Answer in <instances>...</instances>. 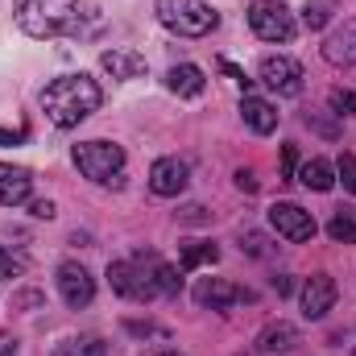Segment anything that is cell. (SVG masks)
<instances>
[{
    "label": "cell",
    "instance_id": "1",
    "mask_svg": "<svg viewBox=\"0 0 356 356\" xmlns=\"http://www.w3.org/2000/svg\"><path fill=\"white\" fill-rule=\"evenodd\" d=\"M13 13H17L21 33H29L33 42L83 38L91 17L83 0H13Z\"/></svg>",
    "mask_w": 356,
    "mask_h": 356
},
{
    "label": "cell",
    "instance_id": "2",
    "mask_svg": "<svg viewBox=\"0 0 356 356\" xmlns=\"http://www.w3.org/2000/svg\"><path fill=\"white\" fill-rule=\"evenodd\" d=\"M99 104H104V91L83 71L79 75H58L50 88L42 91V112L58 129H75L79 120H88Z\"/></svg>",
    "mask_w": 356,
    "mask_h": 356
},
{
    "label": "cell",
    "instance_id": "3",
    "mask_svg": "<svg viewBox=\"0 0 356 356\" xmlns=\"http://www.w3.org/2000/svg\"><path fill=\"white\" fill-rule=\"evenodd\" d=\"M154 8H158V21L178 38H203L220 25L207 0H154Z\"/></svg>",
    "mask_w": 356,
    "mask_h": 356
},
{
    "label": "cell",
    "instance_id": "4",
    "mask_svg": "<svg viewBox=\"0 0 356 356\" xmlns=\"http://www.w3.org/2000/svg\"><path fill=\"white\" fill-rule=\"evenodd\" d=\"M75 166L79 175L99 186H120L124 182V149L112 141H79L75 145Z\"/></svg>",
    "mask_w": 356,
    "mask_h": 356
},
{
    "label": "cell",
    "instance_id": "5",
    "mask_svg": "<svg viewBox=\"0 0 356 356\" xmlns=\"http://www.w3.org/2000/svg\"><path fill=\"white\" fill-rule=\"evenodd\" d=\"M154 253H137L133 261H112L108 266V282L120 298H133V302H149L158 298V286H154Z\"/></svg>",
    "mask_w": 356,
    "mask_h": 356
},
{
    "label": "cell",
    "instance_id": "6",
    "mask_svg": "<svg viewBox=\"0 0 356 356\" xmlns=\"http://www.w3.org/2000/svg\"><path fill=\"white\" fill-rule=\"evenodd\" d=\"M249 29L261 42H290L298 25H294V13L282 0H253L249 4Z\"/></svg>",
    "mask_w": 356,
    "mask_h": 356
},
{
    "label": "cell",
    "instance_id": "7",
    "mask_svg": "<svg viewBox=\"0 0 356 356\" xmlns=\"http://www.w3.org/2000/svg\"><path fill=\"white\" fill-rule=\"evenodd\" d=\"M257 75H261V83H266L269 91H277V95H286V99L302 91V67H298L294 58H286V54H269V58H261Z\"/></svg>",
    "mask_w": 356,
    "mask_h": 356
},
{
    "label": "cell",
    "instance_id": "8",
    "mask_svg": "<svg viewBox=\"0 0 356 356\" xmlns=\"http://www.w3.org/2000/svg\"><path fill=\"white\" fill-rule=\"evenodd\" d=\"M58 294H63V302L71 311H83V307H91V298H95V277L79 261H63L58 266Z\"/></svg>",
    "mask_w": 356,
    "mask_h": 356
},
{
    "label": "cell",
    "instance_id": "9",
    "mask_svg": "<svg viewBox=\"0 0 356 356\" xmlns=\"http://www.w3.org/2000/svg\"><path fill=\"white\" fill-rule=\"evenodd\" d=\"M269 224L277 228V236H286V241H294V245L315 236V216L302 211L298 203H273V207H269Z\"/></svg>",
    "mask_w": 356,
    "mask_h": 356
},
{
    "label": "cell",
    "instance_id": "10",
    "mask_svg": "<svg viewBox=\"0 0 356 356\" xmlns=\"http://www.w3.org/2000/svg\"><path fill=\"white\" fill-rule=\"evenodd\" d=\"M186 182H191V166H186L182 158H158V162L149 166V191L162 195V199L182 195Z\"/></svg>",
    "mask_w": 356,
    "mask_h": 356
},
{
    "label": "cell",
    "instance_id": "11",
    "mask_svg": "<svg viewBox=\"0 0 356 356\" xmlns=\"http://www.w3.org/2000/svg\"><path fill=\"white\" fill-rule=\"evenodd\" d=\"M241 298H249V294L236 290L228 277H203V282L195 286V302H199L203 311H228V307L241 302Z\"/></svg>",
    "mask_w": 356,
    "mask_h": 356
},
{
    "label": "cell",
    "instance_id": "12",
    "mask_svg": "<svg viewBox=\"0 0 356 356\" xmlns=\"http://www.w3.org/2000/svg\"><path fill=\"white\" fill-rule=\"evenodd\" d=\"M336 307V282L327 273H311L302 286V315L307 319H323Z\"/></svg>",
    "mask_w": 356,
    "mask_h": 356
},
{
    "label": "cell",
    "instance_id": "13",
    "mask_svg": "<svg viewBox=\"0 0 356 356\" xmlns=\"http://www.w3.org/2000/svg\"><path fill=\"white\" fill-rule=\"evenodd\" d=\"M33 195V175L25 166L0 162V207H21Z\"/></svg>",
    "mask_w": 356,
    "mask_h": 356
},
{
    "label": "cell",
    "instance_id": "14",
    "mask_svg": "<svg viewBox=\"0 0 356 356\" xmlns=\"http://www.w3.org/2000/svg\"><path fill=\"white\" fill-rule=\"evenodd\" d=\"M323 58H327L332 67H353L356 63V17H348L336 33H327V42H323Z\"/></svg>",
    "mask_w": 356,
    "mask_h": 356
},
{
    "label": "cell",
    "instance_id": "15",
    "mask_svg": "<svg viewBox=\"0 0 356 356\" xmlns=\"http://www.w3.org/2000/svg\"><path fill=\"white\" fill-rule=\"evenodd\" d=\"M99 67H104L112 79H141V75L149 71L137 50H104V54H99Z\"/></svg>",
    "mask_w": 356,
    "mask_h": 356
},
{
    "label": "cell",
    "instance_id": "16",
    "mask_svg": "<svg viewBox=\"0 0 356 356\" xmlns=\"http://www.w3.org/2000/svg\"><path fill=\"white\" fill-rule=\"evenodd\" d=\"M241 116H245V124L257 133V137H269L273 129H277V108L261 99V95H245L241 99Z\"/></svg>",
    "mask_w": 356,
    "mask_h": 356
},
{
    "label": "cell",
    "instance_id": "17",
    "mask_svg": "<svg viewBox=\"0 0 356 356\" xmlns=\"http://www.w3.org/2000/svg\"><path fill=\"white\" fill-rule=\"evenodd\" d=\"M166 88L175 91V95H182V99H191V95H199V91L207 88V79H203V71L195 63H178V67L166 71Z\"/></svg>",
    "mask_w": 356,
    "mask_h": 356
},
{
    "label": "cell",
    "instance_id": "18",
    "mask_svg": "<svg viewBox=\"0 0 356 356\" xmlns=\"http://www.w3.org/2000/svg\"><path fill=\"white\" fill-rule=\"evenodd\" d=\"M294 178L302 182V186H311V191H332L336 186V166L327 162V158H311V162H302Z\"/></svg>",
    "mask_w": 356,
    "mask_h": 356
},
{
    "label": "cell",
    "instance_id": "19",
    "mask_svg": "<svg viewBox=\"0 0 356 356\" xmlns=\"http://www.w3.org/2000/svg\"><path fill=\"white\" fill-rule=\"evenodd\" d=\"M294 344H298V327L286 323V319L269 323L266 332L257 336V353H286V348H294Z\"/></svg>",
    "mask_w": 356,
    "mask_h": 356
},
{
    "label": "cell",
    "instance_id": "20",
    "mask_svg": "<svg viewBox=\"0 0 356 356\" xmlns=\"http://www.w3.org/2000/svg\"><path fill=\"white\" fill-rule=\"evenodd\" d=\"M216 257H220V249L211 245V241H186L182 245V253H178V269L182 273H191V269H199V266H216Z\"/></svg>",
    "mask_w": 356,
    "mask_h": 356
},
{
    "label": "cell",
    "instance_id": "21",
    "mask_svg": "<svg viewBox=\"0 0 356 356\" xmlns=\"http://www.w3.org/2000/svg\"><path fill=\"white\" fill-rule=\"evenodd\" d=\"M336 13H340V0H307V8H302V25L315 33V29H323Z\"/></svg>",
    "mask_w": 356,
    "mask_h": 356
},
{
    "label": "cell",
    "instance_id": "22",
    "mask_svg": "<svg viewBox=\"0 0 356 356\" xmlns=\"http://www.w3.org/2000/svg\"><path fill=\"white\" fill-rule=\"evenodd\" d=\"M149 269H154V286H158V294H178V290H182V277H178V269L166 266L162 257H154V261H149Z\"/></svg>",
    "mask_w": 356,
    "mask_h": 356
},
{
    "label": "cell",
    "instance_id": "23",
    "mask_svg": "<svg viewBox=\"0 0 356 356\" xmlns=\"http://www.w3.org/2000/svg\"><path fill=\"white\" fill-rule=\"evenodd\" d=\"M327 236L340 241V245H356V220L348 216V211H336L332 224H327Z\"/></svg>",
    "mask_w": 356,
    "mask_h": 356
},
{
    "label": "cell",
    "instance_id": "24",
    "mask_svg": "<svg viewBox=\"0 0 356 356\" xmlns=\"http://www.w3.org/2000/svg\"><path fill=\"white\" fill-rule=\"evenodd\" d=\"M104 340L99 336H75V340H67L63 344V356H104Z\"/></svg>",
    "mask_w": 356,
    "mask_h": 356
},
{
    "label": "cell",
    "instance_id": "25",
    "mask_svg": "<svg viewBox=\"0 0 356 356\" xmlns=\"http://www.w3.org/2000/svg\"><path fill=\"white\" fill-rule=\"evenodd\" d=\"M25 269H29L25 253H13L8 245H0V277H21Z\"/></svg>",
    "mask_w": 356,
    "mask_h": 356
},
{
    "label": "cell",
    "instance_id": "26",
    "mask_svg": "<svg viewBox=\"0 0 356 356\" xmlns=\"http://www.w3.org/2000/svg\"><path fill=\"white\" fill-rule=\"evenodd\" d=\"M327 104L340 112V116H353L356 112V91H344V88H336L332 95H327Z\"/></svg>",
    "mask_w": 356,
    "mask_h": 356
},
{
    "label": "cell",
    "instance_id": "27",
    "mask_svg": "<svg viewBox=\"0 0 356 356\" xmlns=\"http://www.w3.org/2000/svg\"><path fill=\"white\" fill-rule=\"evenodd\" d=\"M336 178H340V182L356 195V158H353V154H340V162H336Z\"/></svg>",
    "mask_w": 356,
    "mask_h": 356
},
{
    "label": "cell",
    "instance_id": "28",
    "mask_svg": "<svg viewBox=\"0 0 356 356\" xmlns=\"http://www.w3.org/2000/svg\"><path fill=\"white\" fill-rule=\"evenodd\" d=\"M124 332H129V336H137V340H141V336H158V340H166V332H162L158 323H149V319H145V323H141V319H129V323H124Z\"/></svg>",
    "mask_w": 356,
    "mask_h": 356
},
{
    "label": "cell",
    "instance_id": "29",
    "mask_svg": "<svg viewBox=\"0 0 356 356\" xmlns=\"http://www.w3.org/2000/svg\"><path fill=\"white\" fill-rule=\"evenodd\" d=\"M29 216L33 220H54V203L50 199H29Z\"/></svg>",
    "mask_w": 356,
    "mask_h": 356
},
{
    "label": "cell",
    "instance_id": "30",
    "mask_svg": "<svg viewBox=\"0 0 356 356\" xmlns=\"http://www.w3.org/2000/svg\"><path fill=\"white\" fill-rule=\"evenodd\" d=\"M42 302V294L38 290H25V294H13V311H21V307H38Z\"/></svg>",
    "mask_w": 356,
    "mask_h": 356
},
{
    "label": "cell",
    "instance_id": "31",
    "mask_svg": "<svg viewBox=\"0 0 356 356\" xmlns=\"http://www.w3.org/2000/svg\"><path fill=\"white\" fill-rule=\"evenodd\" d=\"M282 166H286V175L298 170V149H294V145H282Z\"/></svg>",
    "mask_w": 356,
    "mask_h": 356
},
{
    "label": "cell",
    "instance_id": "32",
    "mask_svg": "<svg viewBox=\"0 0 356 356\" xmlns=\"http://www.w3.org/2000/svg\"><path fill=\"white\" fill-rule=\"evenodd\" d=\"M182 220H186V224H203V220H207V207H199V203H195V207H186V211H182Z\"/></svg>",
    "mask_w": 356,
    "mask_h": 356
},
{
    "label": "cell",
    "instance_id": "33",
    "mask_svg": "<svg viewBox=\"0 0 356 356\" xmlns=\"http://www.w3.org/2000/svg\"><path fill=\"white\" fill-rule=\"evenodd\" d=\"M236 186H241V191H257V178H253V170H236Z\"/></svg>",
    "mask_w": 356,
    "mask_h": 356
},
{
    "label": "cell",
    "instance_id": "34",
    "mask_svg": "<svg viewBox=\"0 0 356 356\" xmlns=\"http://www.w3.org/2000/svg\"><path fill=\"white\" fill-rule=\"evenodd\" d=\"M0 356H17V340L4 336V332H0Z\"/></svg>",
    "mask_w": 356,
    "mask_h": 356
},
{
    "label": "cell",
    "instance_id": "35",
    "mask_svg": "<svg viewBox=\"0 0 356 356\" xmlns=\"http://www.w3.org/2000/svg\"><path fill=\"white\" fill-rule=\"evenodd\" d=\"M25 133H13V129H0V145H17Z\"/></svg>",
    "mask_w": 356,
    "mask_h": 356
},
{
    "label": "cell",
    "instance_id": "36",
    "mask_svg": "<svg viewBox=\"0 0 356 356\" xmlns=\"http://www.w3.org/2000/svg\"><path fill=\"white\" fill-rule=\"evenodd\" d=\"M158 356H178V353H158Z\"/></svg>",
    "mask_w": 356,
    "mask_h": 356
}]
</instances>
